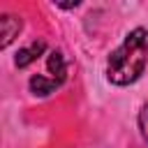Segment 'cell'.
Wrapping results in <instances>:
<instances>
[{"label": "cell", "mask_w": 148, "mask_h": 148, "mask_svg": "<svg viewBox=\"0 0 148 148\" xmlns=\"http://www.w3.org/2000/svg\"><path fill=\"white\" fill-rule=\"evenodd\" d=\"M18 30H21V18L14 16V14H5L0 18V37H2L0 39V46L7 49L14 42V37H18Z\"/></svg>", "instance_id": "2"}, {"label": "cell", "mask_w": 148, "mask_h": 148, "mask_svg": "<svg viewBox=\"0 0 148 148\" xmlns=\"http://www.w3.org/2000/svg\"><path fill=\"white\" fill-rule=\"evenodd\" d=\"M46 51V44L42 42V39H37V42H32V44H28V46H23L18 53H16V67H28L30 62H35L42 53Z\"/></svg>", "instance_id": "3"}, {"label": "cell", "mask_w": 148, "mask_h": 148, "mask_svg": "<svg viewBox=\"0 0 148 148\" xmlns=\"http://www.w3.org/2000/svg\"><path fill=\"white\" fill-rule=\"evenodd\" d=\"M148 62V30L134 28L123 44L109 56L106 62V79L113 86H130L134 83Z\"/></svg>", "instance_id": "1"}, {"label": "cell", "mask_w": 148, "mask_h": 148, "mask_svg": "<svg viewBox=\"0 0 148 148\" xmlns=\"http://www.w3.org/2000/svg\"><path fill=\"white\" fill-rule=\"evenodd\" d=\"M46 67H49L51 79L60 86V83L65 81V76H67V62H65L62 53H60V51H51L49 58H46Z\"/></svg>", "instance_id": "4"}, {"label": "cell", "mask_w": 148, "mask_h": 148, "mask_svg": "<svg viewBox=\"0 0 148 148\" xmlns=\"http://www.w3.org/2000/svg\"><path fill=\"white\" fill-rule=\"evenodd\" d=\"M56 88H58V83H56L51 76H42V74H35V76L30 79V90H32L35 95H39V97H44V95L53 92Z\"/></svg>", "instance_id": "5"}, {"label": "cell", "mask_w": 148, "mask_h": 148, "mask_svg": "<svg viewBox=\"0 0 148 148\" xmlns=\"http://www.w3.org/2000/svg\"><path fill=\"white\" fill-rule=\"evenodd\" d=\"M139 127H141V134H143V139H146V143H148V104L141 109V113H139Z\"/></svg>", "instance_id": "6"}]
</instances>
